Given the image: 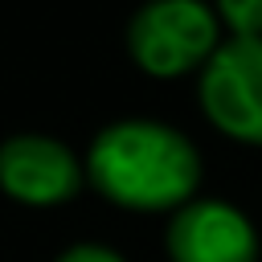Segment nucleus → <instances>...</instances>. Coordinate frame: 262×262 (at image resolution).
<instances>
[{
    "mask_svg": "<svg viewBox=\"0 0 262 262\" xmlns=\"http://www.w3.org/2000/svg\"><path fill=\"white\" fill-rule=\"evenodd\" d=\"M86 180L131 213H176L201 188L196 143L160 119H115L86 147Z\"/></svg>",
    "mask_w": 262,
    "mask_h": 262,
    "instance_id": "obj_1",
    "label": "nucleus"
},
{
    "mask_svg": "<svg viewBox=\"0 0 262 262\" xmlns=\"http://www.w3.org/2000/svg\"><path fill=\"white\" fill-rule=\"evenodd\" d=\"M221 45L217 8L201 0H151L127 20V49L151 78H180L205 70Z\"/></svg>",
    "mask_w": 262,
    "mask_h": 262,
    "instance_id": "obj_2",
    "label": "nucleus"
},
{
    "mask_svg": "<svg viewBox=\"0 0 262 262\" xmlns=\"http://www.w3.org/2000/svg\"><path fill=\"white\" fill-rule=\"evenodd\" d=\"M205 119L250 147H262V37H225L196 78Z\"/></svg>",
    "mask_w": 262,
    "mask_h": 262,
    "instance_id": "obj_3",
    "label": "nucleus"
},
{
    "mask_svg": "<svg viewBox=\"0 0 262 262\" xmlns=\"http://www.w3.org/2000/svg\"><path fill=\"white\" fill-rule=\"evenodd\" d=\"M82 180H86V164L74 156V147H66L53 135L25 131L0 143V188L20 205L33 209L66 205L78 196Z\"/></svg>",
    "mask_w": 262,
    "mask_h": 262,
    "instance_id": "obj_4",
    "label": "nucleus"
},
{
    "mask_svg": "<svg viewBox=\"0 0 262 262\" xmlns=\"http://www.w3.org/2000/svg\"><path fill=\"white\" fill-rule=\"evenodd\" d=\"M164 250L172 262H258L262 242L237 205L221 196H192L172 213Z\"/></svg>",
    "mask_w": 262,
    "mask_h": 262,
    "instance_id": "obj_5",
    "label": "nucleus"
},
{
    "mask_svg": "<svg viewBox=\"0 0 262 262\" xmlns=\"http://www.w3.org/2000/svg\"><path fill=\"white\" fill-rule=\"evenodd\" d=\"M217 20L229 37H262V0H221Z\"/></svg>",
    "mask_w": 262,
    "mask_h": 262,
    "instance_id": "obj_6",
    "label": "nucleus"
},
{
    "mask_svg": "<svg viewBox=\"0 0 262 262\" xmlns=\"http://www.w3.org/2000/svg\"><path fill=\"white\" fill-rule=\"evenodd\" d=\"M53 262H127L119 250H111V246H102V242H78V246H70V250H61Z\"/></svg>",
    "mask_w": 262,
    "mask_h": 262,
    "instance_id": "obj_7",
    "label": "nucleus"
}]
</instances>
